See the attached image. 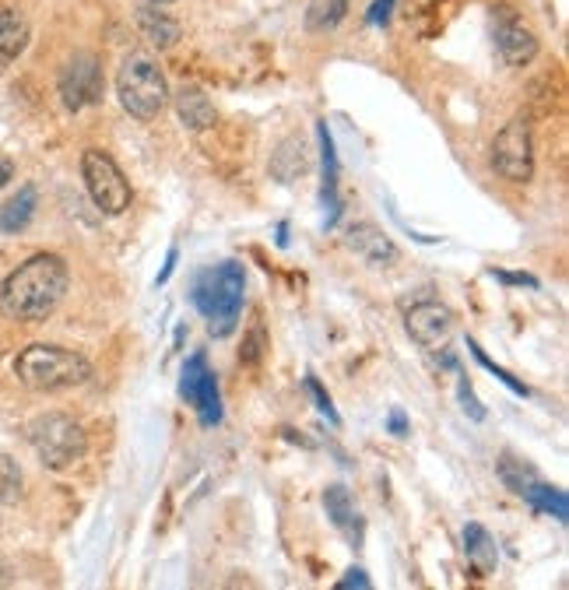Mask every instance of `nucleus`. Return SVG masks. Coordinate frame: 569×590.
<instances>
[{
	"mask_svg": "<svg viewBox=\"0 0 569 590\" xmlns=\"http://www.w3.org/2000/svg\"><path fill=\"white\" fill-rule=\"evenodd\" d=\"M496 15V50L506 67H527L538 57V36L513 15L510 8L492 11Z\"/></svg>",
	"mask_w": 569,
	"mask_h": 590,
	"instance_id": "11",
	"label": "nucleus"
},
{
	"mask_svg": "<svg viewBox=\"0 0 569 590\" xmlns=\"http://www.w3.org/2000/svg\"><path fill=\"white\" fill-rule=\"evenodd\" d=\"M67 285H71V274H67L64 260L53 253H36L4 278L0 313L18 324H39V320L53 317V310L64 303Z\"/></svg>",
	"mask_w": 569,
	"mask_h": 590,
	"instance_id": "1",
	"label": "nucleus"
},
{
	"mask_svg": "<svg viewBox=\"0 0 569 590\" xmlns=\"http://www.w3.org/2000/svg\"><path fill=\"white\" fill-rule=\"evenodd\" d=\"M348 15V0H310L306 8V25L313 32H331L345 22Z\"/></svg>",
	"mask_w": 569,
	"mask_h": 590,
	"instance_id": "21",
	"label": "nucleus"
},
{
	"mask_svg": "<svg viewBox=\"0 0 569 590\" xmlns=\"http://www.w3.org/2000/svg\"><path fill=\"white\" fill-rule=\"evenodd\" d=\"M176 257H180V253H176V246H173V250H169L166 267H162V274H159V285H166V281L173 278V271H176Z\"/></svg>",
	"mask_w": 569,
	"mask_h": 590,
	"instance_id": "33",
	"label": "nucleus"
},
{
	"mask_svg": "<svg viewBox=\"0 0 569 590\" xmlns=\"http://www.w3.org/2000/svg\"><path fill=\"white\" fill-rule=\"evenodd\" d=\"M390 432H394V436H404V432H408V418H404V411H390Z\"/></svg>",
	"mask_w": 569,
	"mask_h": 590,
	"instance_id": "32",
	"label": "nucleus"
},
{
	"mask_svg": "<svg viewBox=\"0 0 569 590\" xmlns=\"http://www.w3.org/2000/svg\"><path fill=\"white\" fill-rule=\"evenodd\" d=\"M468 345H471V352H475V359H478V362H482V366H485V369H489V373H496V376H499V380H503V383H506V387H510V390H513V394H520V397H527V387H524V383H520V380H513V376H510V373H506V369H499V366H496V362H492V359H489V355H485V352H482V348H478V345H475V341H468Z\"/></svg>",
	"mask_w": 569,
	"mask_h": 590,
	"instance_id": "25",
	"label": "nucleus"
},
{
	"mask_svg": "<svg viewBox=\"0 0 569 590\" xmlns=\"http://www.w3.org/2000/svg\"><path fill=\"white\" fill-rule=\"evenodd\" d=\"M29 443L36 450V457L46 464L50 471H67L85 457L88 450V436L71 415H39L29 425Z\"/></svg>",
	"mask_w": 569,
	"mask_h": 590,
	"instance_id": "5",
	"label": "nucleus"
},
{
	"mask_svg": "<svg viewBox=\"0 0 569 590\" xmlns=\"http://www.w3.org/2000/svg\"><path fill=\"white\" fill-rule=\"evenodd\" d=\"M180 394L187 397V404L197 411L201 425H208L211 429V425L222 422V394H218V380H215V373H211L204 355L187 359L183 376H180Z\"/></svg>",
	"mask_w": 569,
	"mask_h": 590,
	"instance_id": "9",
	"label": "nucleus"
},
{
	"mask_svg": "<svg viewBox=\"0 0 569 590\" xmlns=\"http://www.w3.org/2000/svg\"><path fill=\"white\" fill-rule=\"evenodd\" d=\"M520 496H524L538 513H552L559 524L569 520V499L562 489H548V485H541L538 478H534V482H527L524 489H520Z\"/></svg>",
	"mask_w": 569,
	"mask_h": 590,
	"instance_id": "19",
	"label": "nucleus"
},
{
	"mask_svg": "<svg viewBox=\"0 0 569 590\" xmlns=\"http://www.w3.org/2000/svg\"><path fill=\"white\" fill-rule=\"evenodd\" d=\"M464 555H468V562L475 566L478 576H489L492 569H496V562H499L496 541H492V534L485 531L482 524L464 527Z\"/></svg>",
	"mask_w": 569,
	"mask_h": 590,
	"instance_id": "16",
	"label": "nucleus"
},
{
	"mask_svg": "<svg viewBox=\"0 0 569 590\" xmlns=\"http://www.w3.org/2000/svg\"><path fill=\"white\" fill-rule=\"evenodd\" d=\"M29 22L18 11H0V64H11L29 50Z\"/></svg>",
	"mask_w": 569,
	"mask_h": 590,
	"instance_id": "17",
	"label": "nucleus"
},
{
	"mask_svg": "<svg viewBox=\"0 0 569 590\" xmlns=\"http://www.w3.org/2000/svg\"><path fill=\"white\" fill-rule=\"evenodd\" d=\"M260 355H264V327L257 324L253 327V338L243 345V362H250L253 366V362H260Z\"/></svg>",
	"mask_w": 569,
	"mask_h": 590,
	"instance_id": "26",
	"label": "nucleus"
},
{
	"mask_svg": "<svg viewBox=\"0 0 569 590\" xmlns=\"http://www.w3.org/2000/svg\"><path fill=\"white\" fill-rule=\"evenodd\" d=\"M352 587L369 590V580H366V573H362V569H348L345 580H338V590H352Z\"/></svg>",
	"mask_w": 569,
	"mask_h": 590,
	"instance_id": "30",
	"label": "nucleus"
},
{
	"mask_svg": "<svg viewBox=\"0 0 569 590\" xmlns=\"http://www.w3.org/2000/svg\"><path fill=\"white\" fill-rule=\"evenodd\" d=\"M246 295V271L239 260H225V264L204 267L194 278V306L215 338H229L239 324Z\"/></svg>",
	"mask_w": 569,
	"mask_h": 590,
	"instance_id": "2",
	"label": "nucleus"
},
{
	"mask_svg": "<svg viewBox=\"0 0 569 590\" xmlns=\"http://www.w3.org/2000/svg\"><path fill=\"white\" fill-rule=\"evenodd\" d=\"M324 510H327V517H331V524L338 527L352 545H362L366 524H362L359 510H355V503H352V496H348L345 485H331V489L324 492Z\"/></svg>",
	"mask_w": 569,
	"mask_h": 590,
	"instance_id": "14",
	"label": "nucleus"
},
{
	"mask_svg": "<svg viewBox=\"0 0 569 590\" xmlns=\"http://www.w3.org/2000/svg\"><path fill=\"white\" fill-rule=\"evenodd\" d=\"M176 116H180V123L187 130H211L218 120L215 106H211V99L201 88H183V92L176 95Z\"/></svg>",
	"mask_w": 569,
	"mask_h": 590,
	"instance_id": "15",
	"label": "nucleus"
},
{
	"mask_svg": "<svg viewBox=\"0 0 569 590\" xmlns=\"http://www.w3.org/2000/svg\"><path fill=\"white\" fill-rule=\"evenodd\" d=\"M137 29H141V36H145L155 50H173L183 36V25L176 22L162 4H141V8H137Z\"/></svg>",
	"mask_w": 569,
	"mask_h": 590,
	"instance_id": "13",
	"label": "nucleus"
},
{
	"mask_svg": "<svg viewBox=\"0 0 569 590\" xmlns=\"http://www.w3.org/2000/svg\"><path fill=\"white\" fill-rule=\"evenodd\" d=\"M81 180L92 204L106 215H123L130 208V183L106 152L81 155Z\"/></svg>",
	"mask_w": 569,
	"mask_h": 590,
	"instance_id": "6",
	"label": "nucleus"
},
{
	"mask_svg": "<svg viewBox=\"0 0 569 590\" xmlns=\"http://www.w3.org/2000/svg\"><path fill=\"white\" fill-rule=\"evenodd\" d=\"M271 173H274V180H281V183H292L296 176H303L306 173L303 144H299V141H285V144H281L278 155L271 159Z\"/></svg>",
	"mask_w": 569,
	"mask_h": 590,
	"instance_id": "22",
	"label": "nucleus"
},
{
	"mask_svg": "<svg viewBox=\"0 0 569 590\" xmlns=\"http://www.w3.org/2000/svg\"><path fill=\"white\" fill-rule=\"evenodd\" d=\"M60 99L71 113H81V109L95 106L102 99V60L95 53H74L64 67H60Z\"/></svg>",
	"mask_w": 569,
	"mask_h": 590,
	"instance_id": "8",
	"label": "nucleus"
},
{
	"mask_svg": "<svg viewBox=\"0 0 569 590\" xmlns=\"http://www.w3.org/2000/svg\"><path fill=\"white\" fill-rule=\"evenodd\" d=\"M22 499V468L8 454H0V503H18Z\"/></svg>",
	"mask_w": 569,
	"mask_h": 590,
	"instance_id": "23",
	"label": "nucleus"
},
{
	"mask_svg": "<svg viewBox=\"0 0 569 590\" xmlns=\"http://www.w3.org/2000/svg\"><path fill=\"white\" fill-rule=\"evenodd\" d=\"M32 215H36V187H22L4 208H0V232H11V236H15V232L29 229Z\"/></svg>",
	"mask_w": 569,
	"mask_h": 590,
	"instance_id": "18",
	"label": "nucleus"
},
{
	"mask_svg": "<svg viewBox=\"0 0 569 590\" xmlns=\"http://www.w3.org/2000/svg\"><path fill=\"white\" fill-rule=\"evenodd\" d=\"M454 327H457L454 310L436 303V299L415 303L404 313V331H408V338L422 348H447V341L454 338Z\"/></svg>",
	"mask_w": 569,
	"mask_h": 590,
	"instance_id": "10",
	"label": "nucleus"
},
{
	"mask_svg": "<svg viewBox=\"0 0 569 590\" xmlns=\"http://www.w3.org/2000/svg\"><path fill=\"white\" fill-rule=\"evenodd\" d=\"M15 376L32 390H67L92 380V362L60 345H29L15 359Z\"/></svg>",
	"mask_w": 569,
	"mask_h": 590,
	"instance_id": "3",
	"label": "nucleus"
},
{
	"mask_svg": "<svg viewBox=\"0 0 569 590\" xmlns=\"http://www.w3.org/2000/svg\"><path fill=\"white\" fill-rule=\"evenodd\" d=\"M499 478H503L506 485H510L513 492L520 496V489H524L527 482H534V471L527 468V464H520V461H513V457H503V464H499Z\"/></svg>",
	"mask_w": 569,
	"mask_h": 590,
	"instance_id": "24",
	"label": "nucleus"
},
{
	"mask_svg": "<svg viewBox=\"0 0 569 590\" xmlns=\"http://www.w3.org/2000/svg\"><path fill=\"white\" fill-rule=\"evenodd\" d=\"M141 4H162V8H166V4H173V0H141Z\"/></svg>",
	"mask_w": 569,
	"mask_h": 590,
	"instance_id": "35",
	"label": "nucleus"
},
{
	"mask_svg": "<svg viewBox=\"0 0 569 590\" xmlns=\"http://www.w3.org/2000/svg\"><path fill=\"white\" fill-rule=\"evenodd\" d=\"M116 95L134 120H155L169 106V81L159 60L148 57V53H130L120 64V74H116Z\"/></svg>",
	"mask_w": 569,
	"mask_h": 590,
	"instance_id": "4",
	"label": "nucleus"
},
{
	"mask_svg": "<svg viewBox=\"0 0 569 590\" xmlns=\"http://www.w3.org/2000/svg\"><path fill=\"white\" fill-rule=\"evenodd\" d=\"M320 148H324V201L331 204L327 225L338 222V159H334V141L327 123H320Z\"/></svg>",
	"mask_w": 569,
	"mask_h": 590,
	"instance_id": "20",
	"label": "nucleus"
},
{
	"mask_svg": "<svg viewBox=\"0 0 569 590\" xmlns=\"http://www.w3.org/2000/svg\"><path fill=\"white\" fill-rule=\"evenodd\" d=\"M306 387H310V394L317 397V404H320V411H324L327 418H331V422H338V415H334V404H331V397L324 394V390H320V383L313 380V376H306Z\"/></svg>",
	"mask_w": 569,
	"mask_h": 590,
	"instance_id": "28",
	"label": "nucleus"
},
{
	"mask_svg": "<svg viewBox=\"0 0 569 590\" xmlns=\"http://www.w3.org/2000/svg\"><path fill=\"white\" fill-rule=\"evenodd\" d=\"M492 169L506 183H531L534 176V137L527 120H510L492 141Z\"/></svg>",
	"mask_w": 569,
	"mask_h": 590,
	"instance_id": "7",
	"label": "nucleus"
},
{
	"mask_svg": "<svg viewBox=\"0 0 569 590\" xmlns=\"http://www.w3.org/2000/svg\"><path fill=\"white\" fill-rule=\"evenodd\" d=\"M390 11H394V0H376L373 8H369V25H387Z\"/></svg>",
	"mask_w": 569,
	"mask_h": 590,
	"instance_id": "29",
	"label": "nucleus"
},
{
	"mask_svg": "<svg viewBox=\"0 0 569 590\" xmlns=\"http://www.w3.org/2000/svg\"><path fill=\"white\" fill-rule=\"evenodd\" d=\"M11 176H15V166H11V159H0V187H4V183H11Z\"/></svg>",
	"mask_w": 569,
	"mask_h": 590,
	"instance_id": "34",
	"label": "nucleus"
},
{
	"mask_svg": "<svg viewBox=\"0 0 569 590\" xmlns=\"http://www.w3.org/2000/svg\"><path fill=\"white\" fill-rule=\"evenodd\" d=\"M499 281H506V285H527V288H534L538 281L531 278V274H506V271H492Z\"/></svg>",
	"mask_w": 569,
	"mask_h": 590,
	"instance_id": "31",
	"label": "nucleus"
},
{
	"mask_svg": "<svg viewBox=\"0 0 569 590\" xmlns=\"http://www.w3.org/2000/svg\"><path fill=\"white\" fill-rule=\"evenodd\" d=\"M348 250L359 253L369 267H390V264H397V257H401L394 239H387V232L376 229V225H369V222L348 229Z\"/></svg>",
	"mask_w": 569,
	"mask_h": 590,
	"instance_id": "12",
	"label": "nucleus"
},
{
	"mask_svg": "<svg viewBox=\"0 0 569 590\" xmlns=\"http://www.w3.org/2000/svg\"><path fill=\"white\" fill-rule=\"evenodd\" d=\"M461 401H464V411H468V415L475 418V422H482V418H485V408L478 404V397L471 394L468 380H461Z\"/></svg>",
	"mask_w": 569,
	"mask_h": 590,
	"instance_id": "27",
	"label": "nucleus"
}]
</instances>
